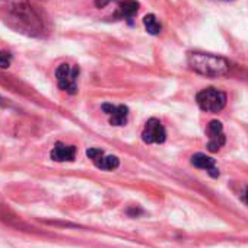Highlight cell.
Masks as SVG:
<instances>
[{
    "instance_id": "12",
    "label": "cell",
    "mask_w": 248,
    "mask_h": 248,
    "mask_svg": "<svg viewBox=\"0 0 248 248\" xmlns=\"http://www.w3.org/2000/svg\"><path fill=\"white\" fill-rule=\"evenodd\" d=\"M12 63V56L9 53L0 51V69H8Z\"/></svg>"
},
{
    "instance_id": "9",
    "label": "cell",
    "mask_w": 248,
    "mask_h": 248,
    "mask_svg": "<svg viewBox=\"0 0 248 248\" xmlns=\"http://www.w3.org/2000/svg\"><path fill=\"white\" fill-rule=\"evenodd\" d=\"M191 164L196 167V168H200V170H206L213 178L219 177V170L216 168V162L213 158L204 155V154H196L191 156Z\"/></svg>"
},
{
    "instance_id": "8",
    "label": "cell",
    "mask_w": 248,
    "mask_h": 248,
    "mask_svg": "<svg viewBox=\"0 0 248 248\" xmlns=\"http://www.w3.org/2000/svg\"><path fill=\"white\" fill-rule=\"evenodd\" d=\"M50 156L56 162H72L76 158V146L57 142L54 145V148L51 149Z\"/></svg>"
},
{
    "instance_id": "2",
    "label": "cell",
    "mask_w": 248,
    "mask_h": 248,
    "mask_svg": "<svg viewBox=\"0 0 248 248\" xmlns=\"http://www.w3.org/2000/svg\"><path fill=\"white\" fill-rule=\"evenodd\" d=\"M197 105L206 112H219L226 105V95L225 92L216 88H206L200 91L196 96Z\"/></svg>"
},
{
    "instance_id": "14",
    "label": "cell",
    "mask_w": 248,
    "mask_h": 248,
    "mask_svg": "<svg viewBox=\"0 0 248 248\" xmlns=\"http://www.w3.org/2000/svg\"><path fill=\"white\" fill-rule=\"evenodd\" d=\"M244 199H245V202L248 203V188L245 190V193H244Z\"/></svg>"
},
{
    "instance_id": "7",
    "label": "cell",
    "mask_w": 248,
    "mask_h": 248,
    "mask_svg": "<svg viewBox=\"0 0 248 248\" xmlns=\"http://www.w3.org/2000/svg\"><path fill=\"white\" fill-rule=\"evenodd\" d=\"M102 111L109 115V124L115 127H121L127 124L129 120V108L126 105H112V104H102Z\"/></svg>"
},
{
    "instance_id": "13",
    "label": "cell",
    "mask_w": 248,
    "mask_h": 248,
    "mask_svg": "<svg viewBox=\"0 0 248 248\" xmlns=\"http://www.w3.org/2000/svg\"><path fill=\"white\" fill-rule=\"evenodd\" d=\"M111 3V0H95V6L96 8H105V6H108Z\"/></svg>"
},
{
    "instance_id": "10",
    "label": "cell",
    "mask_w": 248,
    "mask_h": 248,
    "mask_svg": "<svg viewBox=\"0 0 248 248\" xmlns=\"http://www.w3.org/2000/svg\"><path fill=\"white\" fill-rule=\"evenodd\" d=\"M118 12H120V16L123 19L130 21L139 12V2L138 0H124V2L120 3Z\"/></svg>"
},
{
    "instance_id": "6",
    "label": "cell",
    "mask_w": 248,
    "mask_h": 248,
    "mask_svg": "<svg viewBox=\"0 0 248 248\" xmlns=\"http://www.w3.org/2000/svg\"><path fill=\"white\" fill-rule=\"evenodd\" d=\"M207 135H209V142H207V149L210 152H217L220 151V148L225 145L226 138L223 133V126L222 123L217 120H213L209 123L207 126Z\"/></svg>"
},
{
    "instance_id": "4",
    "label": "cell",
    "mask_w": 248,
    "mask_h": 248,
    "mask_svg": "<svg viewBox=\"0 0 248 248\" xmlns=\"http://www.w3.org/2000/svg\"><path fill=\"white\" fill-rule=\"evenodd\" d=\"M142 140L148 145L154 143H164L167 140V130L161 124L159 120L151 118L146 121L145 129L142 132Z\"/></svg>"
},
{
    "instance_id": "3",
    "label": "cell",
    "mask_w": 248,
    "mask_h": 248,
    "mask_svg": "<svg viewBox=\"0 0 248 248\" xmlns=\"http://www.w3.org/2000/svg\"><path fill=\"white\" fill-rule=\"evenodd\" d=\"M80 73L79 66L62 63L56 70V80L62 91L75 95L78 92V76Z\"/></svg>"
},
{
    "instance_id": "5",
    "label": "cell",
    "mask_w": 248,
    "mask_h": 248,
    "mask_svg": "<svg viewBox=\"0 0 248 248\" xmlns=\"http://www.w3.org/2000/svg\"><path fill=\"white\" fill-rule=\"evenodd\" d=\"M86 156L93 162V165L102 171H114L120 167V159L114 155H105L104 151L98 148H89Z\"/></svg>"
},
{
    "instance_id": "1",
    "label": "cell",
    "mask_w": 248,
    "mask_h": 248,
    "mask_svg": "<svg viewBox=\"0 0 248 248\" xmlns=\"http://www.w3.org/2000/svg\"><path fill=\"white\" fill-rule=\"evenodd\" d=\"M187 63L193 72L206 78H220L229 72L228 60L210 53H200V51L188 53Z\"/></svg>"
},
{
    "instance_id": "15",
    "label": "cell",
    "mask_w": 248,
    "mask_h": 248,
    "mask_svg": "<svg viewBox=\"0 0 248 248\" xmlns=\"http://www.w3.org/2000/svg\"><path fill=\"white\" fill-rule=\"evenodd\" d=\"M225 2H226V0H225Z\"/></svg>"
},
{
    "instance_id": "11",
    "label": "cell",
    "mask_w": 248,
    "mask_h": 248,
    "mask_svg": "<svg viewBox=\"0 0 248 248\" xmlns=\"http://www.w3.org/2000/svg\"><path fill=\"white\" fill-rule=\"evenodd\" d=\"M143 25H145L146 31H148L151 35H158V34L161 32V30H162L159 21H158L156 16L152 15V14H149V15H146V16L143 18Z\"/></svg>"
}]
</instances>
